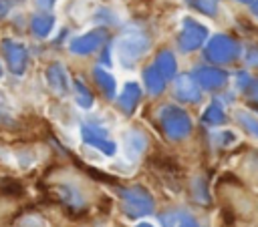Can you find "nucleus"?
<instances>
[{"instance_id": "423d86ee", "label": "nucleus", "mask_w": 258, "mask_h": 227, "mask_svg": "<svg viewBox=\"0 0 258 227\" xmlns=\"http://www.w3.org/2000/svg\"><path fill=\"white\" fill-rule=\"evenodd\" d=\"M2 52L8 64V70L16 76L24 74L28 66V46L16 38H4L2 40Z\"/></svg>"}, {"instance_id": "2eb2a0df", "label": "nucleus", "mask_w": 258, "mask_h": 227, "mask_svg": "<svg viewBox=\"0 0 258 227\" xmlns=\"http://www.w3.org/2000/svg\"><path fill=\"white\" fill-rule=\"evenodd\" d=\"M153 66L163 74L165 80H167V78H173L175 72H177V60H175V56H173L171 50H161V52L157 54Z\"/></svg>"}, {"instance_id": "7c9ffc66", "label": "nucleus", "mask_w": 258, "mask_h": 227, "mask_svg": "<svg viewBox=\"0 0 258 227\" xmlns=\"http://www.w3.org/2000/svg\"><path fill=\"white\" fill-rule=\"evenodd\" d=\"M137 227H155V225L149 223V221H141V223H137Z\"/></svg>"}, {"instance_id": "f3484780", "label": "nucleus", "mask_w": 258, "mask_h": 227, "mask_svg": "<svg viewBox=\"0 0 258 227\" xmlns=\"http://www.w3.org/2000/svg\"><path fill=\"white\" fill-rule=\"evenodd\" d=\"M93 76H95L97 84L101 86V90H103L107 96H115V90H117V80H115V76H113V74H111L107 68H103V66H95Z\"/></svg>"}, {"instance_id": "c85d7f7f", "label": "nucleus", "mask_w": 258, "mask_h": 227, "mask_svg": "<svg viewBox=\"0 0 258 227\" xmlns=\"http://www.w3.org/2000/svg\"><path fill=\"white\" fill-rule=\"evenodd\" d=\"M252 96L258 100V80H256V82H252Z\"/></svg>"}, {"instance_id": "1a4fd4ad", "label": "nucleus", "mask_w": 258, "mask_h": 227, "mask_svg": "<svg viewBox=\"0 0 258 227\" xmlns=\"http://www.w3.org/2000/svg\"><path fill=\"white\" fill-rule=\"evenodd\" d=\"M147 147V139L141 131L137 129H127L123 135H121V149H123V155L127 161H137L143 151Z\"/></svg>"}, {"instance_id": "6ab92c4d", "label": "nucleus", "mask_w": 258, "mask_h": 227, "mask_svg": "<svg viewBox=\"0 0 258 227\" xmlns=\"http://www.w3.org/2000/svg\"><path fill=\"white\" fill-rule=\"evenodd\" d=\"M73 94H75V102L81 108H91L93 106V94H91L89 86L83 82V78L73 80Z\"/></svg>"}, {"instance_id": "f03ea898", "label": "nucleus", "mask_w": 258, "mask_h": 227, "mask_svg": "<svg viewBox=\"0 0 258 227\" xmlns=\"http://www.w3.org/2000/svg\"><path fill=\"white\" fill-rule=\"evenodd\" d=\"M159 123L165 131V135L173 141H179V139L187 137L189 131H191L189 115L183 108H179L177 104H165L159 110Z\"/></svg>"}, {"instance_id": "6e6552de", "label": "nucleus", "mask_w": 258, "mask_h": 227, "mask_svg": "<svg viewBox=\"0 0 258 227\" xmlns=\"http://www.w3.org/2000/svg\"><path fill=\"white\" fill-rule=\"evenodd\" d=\"M105 38H107V32L103 28H93L89 32H83V34L75 36L69 42V48H71L73 54H93L97 48H101Z\"/></svg>"}, {"instance_id": "cd10ccee", "label": "nucleus", "mask_w": 258, "mask_h": 227, "mask_svg": "<svg viewBox=\"0 0 258 227\" xmlns=\"http://www.w3.org/2000/svg\"><path fill=\"white\" fill-rule=\"evenodd\" d=\"M10 10H12V2L10 0H0V16L10 14Z\"/></svg>"}, {"instance_id": "393cba45", "label": "nucleus", "mask_w": 258, "mask_h": 227, "mask_svg": "<svg viewBox=\"0 0 258 227\" xmlns=\"http://www.w3.org/2000/svg\"><path fill=\"white\" fill-rule=\"evenodd\" d=\"M246 62L250 66H258V46H248V50H246Z\"/></svg>"}, {"instance_id": "9d476101", "label": "nucleus", "mask_w": 258, "mask_h": 227, "mask_svg": "<svg viewBox=\"0 0 258 227\" xmlns=\"http://www.w3.org/2000/svg\"><path fill=\"white\" fill-rule=\"evenodd\" d=\"M46 82L60 96H67L71 92V88H73L71 76H69V72H67L62 62H50L48 64V68H46Z\"/></svg>"}, {"instance_id": "9b49d317", "label": "nucleus", "mask_w": 258, "mask_h": 227, "mask_svg": "<svg viewBox=\"0 0 258 227\" xmlns=\"http://www.w3.org/2000/svg\"><path fill=\"white\" fill-rule=\"evenodd\" d=\"M194 78L196 82L200 84V88L204 90H214V88H220L226 84L228 80V74L216 66H200L196 72H194Z\"/></svg>"}, {"instance_id": "a878e982", "label": "nucleus", "mask_w": 258, "mask_h": 227, "mask_svg": "<svg viewBox=\"0 0 258 227\" xmlns=\"http://www.w3.org/2000/svg\"><path fill=\"white\" fill-rule=\"evenodd\" d=\"M236 86H238V88L252 86V78H250L246 72H238V74H236Z\"/></svg>"}, {"instance_id": "4be33fe9", "label": "nucleus", "mask_w": 258, "mask_h": 227, "mask_svg": "<svg viewBox=\"0 0 258 227\" xmlns=\"http://www.w3.org/2000/svg\"><path fill=\"white\" fill-rule=\"evenodd\" d=\"M185 2L189 6H194L198 12L208 14V16H214L218 10V0H185Z\"/></svg>"}, {"instance_id": "dca6fc26", "label": "nucleus", "mask_w": 258, "mask_h": 227, "mask_svg": "<svg viewBox=\"0 0 258 227\" xmlns=\"http://www.w3.org/2000/svg\"><path fill=\"white\" fill-rule=\"evenodd\" d=\"M143 82H145L149 94H161L163 88H165V78H163V74H161L155 66L145 68V72H143Z\"/></svg>"}, {"instance_id": "ddd939ff", "label": "nucleus", "mask_w": 258, "mask_h": 227, "mask_svg": "<svg viewBox=\"0 0 258 227\" xmlns=\"http://www.w3.org/2000/svg\"><path fill=\"white\" fill-rule=\"evenodd\" d=\"M139 98H141V84L137 80H127L117 96V102H119V108L129 115L137 108Z\"/></svg>"}, {"instance_id": "473e14b6", "label": "nucleus", "mask_w": 258, "mask_h": 227, "mask_svg": "<svg viewBox=\"0 0 258 227\" xmlns=\"http://www.w3.org/2000/svg\"><path fill=\"white\" fill-rule=\"evenodd\" d=\"M4 76V70H2V64H0V78Z\"/></svg>"}, {"instance_id": "aec40b11", "label": "nucleus", "mask_w": 258, "mask_h": 227, "mask_svg": "<svg viewBox=\"0 0 258 227\" xmlns=\"http://www.w3.org/2000/svg\"><path fill=\"white\" fill-rule=\"evenodd\" d=\"M224 119H226V112H224V106L220 100H212L210 106L202 115V121L206 125H220V123H224Z\"/></svg>"}, {"instance_id": "c756f323", "label": "nucleus", "mask_w": 258, "mask_h": 227, "mask_svg": "<svg viewBox=\"0 0 258 227\" xmlns=\"http://www.w3.org/2000/svg\"><path fill=\"white\" fill-rule=\"evenodd\" d=\"M250 10H252V14H254V16L258 18V0H256L254 4H250Z\"/></svg>"}, {"instance_id": "0eeeda50", "label": "nucleus", "mask_w": 258, "mask_h": 227, "mask_svg": "<svg viewBox=\"0 0 258 227\" xmlns=\"http://www.w3.org/2000/svg\"><path fill=\"white\" fill-rule=\"evenodd\" d=\"M81 135L85 139V143L93 149H97L101 155H107V157H113L117 153V145L115 141L109 137L107 129L103 127H97V125H85L81 129Z\"/></svg>"}, {"instance_id": "4468645a", "label": "nucleus", "mask_w": 258, "mask_h": 227, "mask_svg": "<svg viewBox=\"0 0 258 227\" xmlns=\"http://www.w3.org/2000/svg\"><path fill=\"white\" fill-rule=\"evenodd\" d=\"M54 22H56V20H54L52 14H48V12H38V14H34L32 20H30V30H32L34 36L46 38V36L54 30Z\"/></svg>"}, {"instance_id": "a211bd4d", "label": "nucleus", "mask_w": 258, "mask_h": 227, "mask_svg": "<svg viewBox=\"0 0 258 227\" xmlns=\"http://www.w3.org/2000/svg\"><path fill=\"white\" fill-rule=\"evenodd\" d=\"M234 117H236V121L240 123V127H242L250 137L258 139V117H256L254 112H250V110H246V108H236V110H234Z\"/></svg>"}, {"instance_id": "412c9836", "label": "nucleus", "mask_w": 258, "mask_h": 227, "mask_svg": "<svg viewBox=\"0 0 258 227\" xmlns=\"http://www.w3.org/2000/svg\"><path fill=\"white\" fill-rule=\"evenodd\" d=\"M214 143L218 147H230L234 143H238V135L230 129H222V131H216L214 133Z\"/></svg>"}, {"instance_id": "f8f14e48", "label": "nucleus", "mask_w": 258, "mask_h": 227, "mask_svg": "<svg viewBox=\"0 0 258 227\" xmlns=\"http://www.w3.org/2000/svg\"><path fill=\"white\" fill-rule=\"evenodd\" d=\"M173 92L179 100H185V102H198L202 98V88L200 84L196 82L194 74H181L175 78L173 82Z\"/></svg>"}, {"instance_id": "5701e85b", "label": "nucleus", "mask_w": 258, "mask_h": 227, "mask_svg": "<svg viewBox=\"0 0 258 227\" xmlns=\"http://www.w3.org/2000/svg\"><path fill=\"white\" fill-rule=\"evenodd\" d=\"M18 227H48V225H46V221H44L42 217H38V215H26V217H22V219L18 221Z\"/></svg>"}, {"instance_id": "2f4dec72", "label": "nucleus", "mask_w": 258, "mask_h": 227, "mask_svg": "<svg viewBox=\"0 0 258 227\" xmlns=\"http://www.w3.org/2000/svg\"><path fill=\"white\" fill-rule=\"evenodd\" d=\"M236 2H242V4H254L256 0H236Z\"/></svg>"}, {"instance_id": "bb28decb", "label": "nucleus", "mask_w": 258, "mask_h": 227, "mask_svg": "<svg viewBox=\"0 0 258 227\" xmlns=\"http://www.w3.org/2000/svg\"><path fill=\"white\" fill-rule=\"evenodd\" d=\"M36 4H38V8H40L42 12H48V10L56 4V0H36Z\"/></svg>"}, {"instance_id": "39448f33", "label": "nucleus", "mask_w": 258, "mask_h": 227, "mask_svg": "<svg viewBox=\"0 0 258 227\" xmlns=\"http://www.w3.org/2000/svg\"><path fill=\"white\" fill-rule=\"evenodd\" d=\"M121 205L127 215L131 217H143L153 211V199L143 187H127L121 189Z\"/></svg>"}, {"instance_id": "f257e3e1", "label": "nucleus", "mask_w": 258, "mask_h": 227, "mask_svg": "<svg viewBox=\"0 0 258 227\" xmlns=\"http://www.w3.org/2000/svg\"><path fill=\"white\" fill-rule=\"evenodd\" d=\"M149 50V38L141 30H127L123 32L115 42V54L117 62L123 68L135 66Z\"/></svg>"}, {"instance_id": "20e7f679", "label": "nucleus", "mask_w": 258, "mask_h": 227, "mask_svg": "<svg viewBox=\"0 0 258 227\" xmlns=\"http://www.w3.org/2000/svg\"><path fill=\"white\" fill-rule=\"evenodd\" d=\"M240 56V44L228 34H214L206 42V58L216 64L232 62Z\"/></svg>"}, {"instance_id": "b1692460", "label": "nucleus", "mask_w": 258, "mask_h": 227, "mask_svg": "<svg viewBox=\"0 0 258 227\" xmlns=\"http://www.w3.org/2000/svg\"><path fill=\"white\" fill-rule=\"evenodd\" d=\"M60 191H62L64 199H67L71 205H81V203H83V197L77 193V189H71V187H62Z\"/></svg>"}, {"instance_id": "7ed1b4c3", "label": "nucleus", "mask_w": 258, "mask_h": 227, "mask_svg": "<svg viewBox=\"0 0 258 227\" xmlns=\"http://www.w3.org/2000/svg\"><path fill=\"white\" fill-rule=\"evenodd\" d=\"M208 40H210V28L204 22H200L191 16H185L181 20L177 42H179V48L183 52H194V50L202 48Z\"/></svg>"}]
</instances>
